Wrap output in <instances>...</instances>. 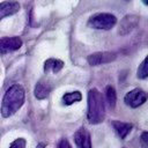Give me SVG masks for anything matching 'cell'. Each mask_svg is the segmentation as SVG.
<instances>
[{"label": "cell", "instance_id": "277c9868", "mask_svg": "<svg viewBox=\"0 0 148 148\" xmlns=\"http://www.w3.org/2000/svg\"><path fill=\"white\" fill-rule=\"evenodd\" d=\"M147 99H148V92H146L141 88H134V89H132L124 97L125 104L127 106H130V108H133V109L139 108Z\"/></svg>", "mask_w": 148, "mask_h": 148}, {"label": "cell", "instance_id": "52a82bcc", "mask_svg": "<svg viewBox=\"0 0 148 148\" xmlns=\"http://www.w3.org/2000/svg\"><path fill=\"white\" fill-rule=\"evenodd\" d=\"M22 46V39L17 36L0 38V53H9Z\"/></svg>", "mask_w": 148, "mask_h": 148}, {"label": "cell", "instance_id": "9c48e42d", "mask_svg": "<svg viewBox=\"0 0 148 148\" xmlns=\"http://www.w3.org/2000/svg\"><path fill=\"white\" fill-rule=\"evenodd\" d=\"M20 10V3L15 0H7L0 2V21L5 17L12 16Z\"/></svg>", "mask_w": 148, "mask_h": 148}, {"label": "cell", "instance_id": "7a4b0ae2", "mask_svg": "<svg viewBox=\"0 0 148 148\" xmlns=\"http://www.w3.org/2000/svg\"><path fill=\"white\" fill-rule=\"evenodd\" d=\"M88 121L92 125L99 124L105 118V105L102 97V94L92 88L88 91V111H87Z\"/></svg>", "mask_w": 148, "mask_h": 148}, {"label": "cell", "instance_id": "e0dca14e", "mask_svg": "<svg viewBox=\"0 0 148 148\" xmlns=\"http://www.w3.org/2000/svg\"><path fill=\"white\" fill-rule=\"evenodd\" d=\"M140 142L142 148H148V132H143L140 136Z\"/></svg>", "mask_w": 148, "mask_h": 148}, {"label": "cell", "instance_id": "9a60e30c", "mask_svg": "<svg viewBox=\"0 0 148 148\" xmlns=\"http://www.w3.org/2000/svg\"><path fill=\"white\" fill-rule=\"evenodd\" d=\"M136 76H138V79H141V80L148 77V56L139 65V67L136 69Z\"/></svg>", "mask_w": 148, "mask_h": 148}, {"label": "cell", "instance_id": "30bf717a", "mask_svg": "<svg viewBox=\"0 0 148 148\" xmlns=\"http://www.w3.org/2000/svg\"><path fill=\"white\" fill-rule=\"evenodd\" d=\"M64 61L60 59H56V58H50L44 62V72L45 73H53L57 74L59 73L62 67H64Z\"/></svg>", "mask_w": 148, "mask_h": 148}, {"label": "cell", "instance_id": "d6986e66", "mask_svg": "<svg viewBox=\"0 0 148 148\" xmlns=\"http://www.w3.org/2000/svg\"><path fill=\"white\" fill-rule=\"evenodd\" d=\"M142 2H143L146 6H148V0H142Z\"/></svg>", "mask_w": 148, "mask_h": 148}, {"label": "cell", "instance_id": "4fadbf2b", "mask_svg": "<svg viewBox=\"0 0 148 148\" xmlns=\"http://www.w3.org/2000/svg\"><path fill=\"white\" fill-rule=\"evenodd\" d=\"M81 99H82V94L79 90L66 92L62 96V103L65 105H72L74 103H76V102H80Z\"/></svg>", "mask_w": 148, "mask_h": 148}, {"label": "cell", "instance_id": "ba28073f", "mask_svg": "<svg viewBox=\"0 0 148 148\" xmlns=\"http://www.w3.org/2000/svg\"><path fill=\"white\" fill-rule=\"evenodd\" d=\"M74 142L77 148H91L90 134L84 127H80L74 133Z\"/></svg>", "mask_w": 148, "mask_h": 148}, {"label": "cell", "instance_id": "ac0fdd59", "mask_svg": "<svg viewBox=\"0 0 148 148\" xmlns=\"http://www.w3.org/2000/svg\"><path fill=\"white\" fill-rule=\"evenodd\" d=\"M58 148H72V146L69 145V142L66 139H62V140H60V142L58 145Z\"/></svg>", "mask_w": 148, "mask_h": 148}, {"label": "cell", "instance_id": "3957f363", "mask_svg": "<svg viewBox=\"0 0 148 148\" xmlns=\"http://www.w3.org/2000/svg\"><path fill=\"white\" fill-rule=\"evenodd\" d=\"M117 24V17L111 13H97L89 17L88 25L97 30H110Z\"/></svg>", "mask_w": 148, "mask_h": 148}, {"label": "cell", "instance_id": "6da1fadb", "mask_svg": "<svg viewBox=\"0 0 148 148\" xmlns=\"http://www.w3.org/2000/svg\"><path fill=\"white\" fill-rule=\"evenodd\" d=\"M25 101V90L21 84H12L5 92L0 112L3 118H9L16 113Z\"/></svg>", "mask_w": 148, "mask_h": 148}, {"label": "cell", "instance_id": "5b68a950", "mask_svg": "<svg viewBox=\"0 0 148 148\" xmlns=\"http://www.w3.org/2000/svg\"><path fill=\"white\" fill-rule=\"evenodd\" d=\"M117 54L114 52H108V51H103V52H95L88 56L87 61L90 66H98V65H104V64H109L113 60H116Z\"/></svg>", "mask_w": 148, "mask_h": 148}, {"label": "cell", "instance_id": "8992f818", "mask_svg": "<svg viewBox=\"0 0 148 148\" xmlns=\"http://www.w3.org/2000/svg\"><path fill=\"white\" fill-rule=\"evenodd\" d=\"M139 24V16L138 15H134V14H128V15H125L120 23H119V35L121 36H125V35H128L132 30H134Z\"/></svg>", "mask_w": 148, "mask_h": 148}, {"label": "cell", "instance_id": "2e32d148", "mask_svg": "<svg viewBox=\"0 0 148 148\" xmlns=\"http://www.w3.org/2000/svg\"><path fill=\"white\" fill-rule=\"evenodd\" d=\"M25 145H27L25 139H23V138H17L16 140H14V141L10 143L9 148H25Z\"/></svg>", "mask_w": 148, "mask_h": 148}, {"label": "cell", "instance_id": "7c38bea8", "mask_svg": "<svg viewBox=\"0 0 148 148\" xmlns=\"http://www.w3.org/2000/svg\"><path fill=\"white\" fill-rule=\"evenodd\" d=\"M50 91H51V87L47 83H45L43 81H39L35 86L34 94H35V97L37 99H45L50 95Z\"/></svg>", "mask_w": 148, "mask_h": 148}, {"label": "cell", "instance_id": "5bb4252c", "mask_svg": "<svg viewBox=\"0 0 148 148\" xmlns=\"http://www.w3.org/2000/svg\"><path fill=\"white\" fill-rule=\"evenodd\" d=\"M105 97H106V102L109 104V106L111 109H114L116 106V102H117V92L113 86L109 84L105 87Z\"/></svg>", "mask_w": 148, "mask_h": 148}, {"label": "cell", "instance_id": "8fae6325", "mask_svg": "<svg viewBox=\"0 0 148 148\" xmlns=\"http://www.w3.org/2000/svg\"><path fill=\"white\" fill-rule=\"evenodd\" d=\"M112 126H113L114 131L117 132V134L120 136V139H125L127 136V134L132 131V127H133L132 124L125 123V121H119V120H113Z\"/></svg>", "mask_w": 148, "mask_h": 148}]
</instances>
